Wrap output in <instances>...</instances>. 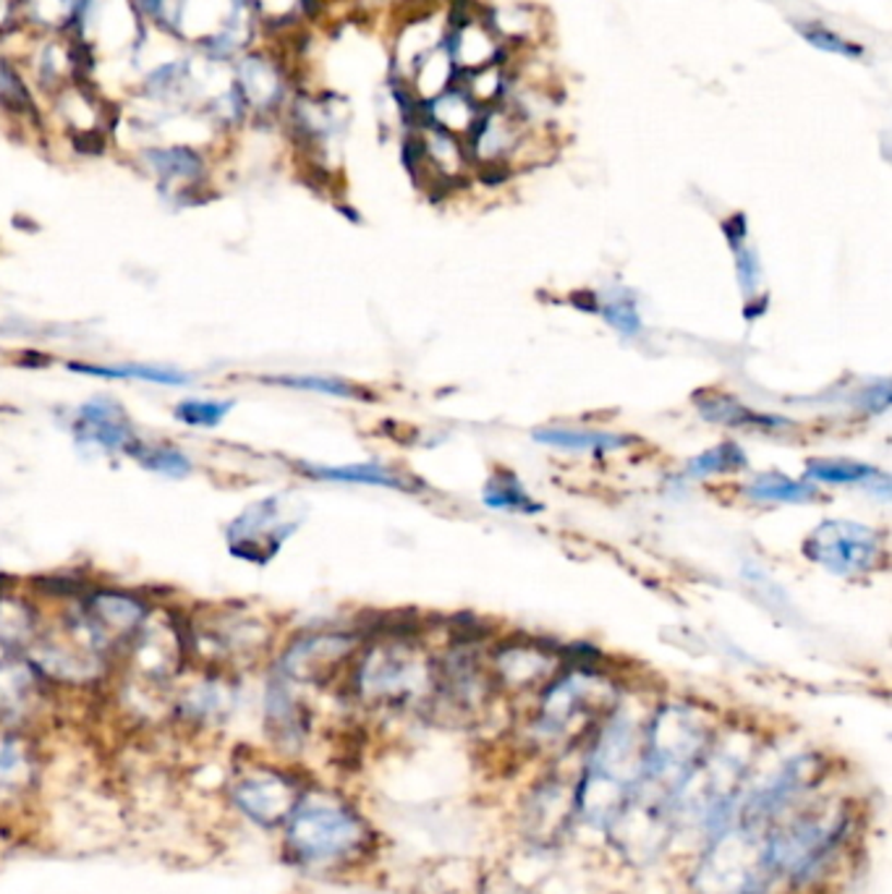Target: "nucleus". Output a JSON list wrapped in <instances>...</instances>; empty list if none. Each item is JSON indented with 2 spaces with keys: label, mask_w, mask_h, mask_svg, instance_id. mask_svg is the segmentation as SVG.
I'll return each mask as SVG.
<instances>
[{
  "label": "nucleus",
  "mask_w": 892,
  "mask_h": 894,
  "mask_svg": "<svg viewBox=\"0 0 892 894\" xmlns=\"http://www.w3.org/2000/svg\"><path fill=\"white\" fill-rule=\"evenodd\" d=\"M432 121L440 129H466L474 121L472 99L461 95V92H451V95L435 99Z\"/></svg>",
  "instance_id": "obj_28"
},
{
  "label": "nucleus",
  "mask_w": 892,
  "mask_h": 894,
  "mask_svg": "<svg viewBox=\"0 0 892 894\" xmlns=\"http://www.w3.org/2000/svg\"><path fill=\"white\" fill-rule=\"evenodd\" d=\"M354 646L356 639L346 633H322L296 641L281 659L283 678L307 680V683L328 680L348 659Z\"/></svg>",
  "instance_id": "obj_9"
},
{
  "label": "nucleus",
  "mask_w": 892,
  "mask_h": 894,
  "mask_svg": "<svg viewBox=\"0 0 892 894\" xmlns=\"http://www.w3.org/2000/svg\"><path fill=\"white\" fill-rule=\"evenodd\" d=\"M864 406H867L869 410L875 408V410H884L890 406V388H888V382H880V385H875V388H869L867 390V395H864Z\"/></svg>",
  "instance_id": "obj_31"
},
{
  "label": "nucleus",
  "mask_w": 892,
  "mask_h": 894,
  "mask_svg": "<svg viewBox=\"0 0 892 894\" xmlns=\"http://www.w3.org/2000/svg\"><path fill=\"white\" fill-rule=\"evenodd\" d=\"M82 620L92 633V639H95V644H105V641L127 639V635L134 633L144 620V607L139 605L134 596L100 592L87 596Z\"/></svg>",
  "instance_id": "obj_10"
},
{
  "label": "nucleus",
  "mask_w": 892,
  "mask_h": 894,
  "mask_svg": "<svg viewBox=\"0 0 892 894\" xmlns=\"http://www.w3.org/2000/svg\"><path fill=\"white\" fill-rule=\"evenodd\" d=\"M129 455L142 463L147 472L170 476V479H183V476L191 474V461L174 445H142V442L136 440L134 445H131Z\"/></svg>",
  "instance_id": "obj_21"
},
{
  "label": "nucleus",
  "mask_w": 892,
  "mask_h": 894,
  "mask_svg": "<svg viewBox=\"0 0 892 894\" xmlns=\"http://www.w3.org/2000/svg\"><path fill=\"white\" fill-rule=\"evenodd\" d=\"M267 719L273 725V730L281 735L283 740H301L304 735V717H301V706L296 704L294 695L288 693V686L283 680H275L270 686L267 693Z\"/></svg>",
  "instance_id": "obj_19"
},
{
  "label": "nucleus",
  "mask_w": 892,
  "mask_h": 894,
  "mask_svg": "<svg viewBox=\"0 0 892 894\" xmlns=\"http://www.w3.org/2000/svg\"><path fill=\"white\" fill-rule=\"evenodd\" d=\"M304 472L314 479L328 481H348V485H372L399 489V492H414L406 476L395 474L393 468L378 466V463H352V466H304Z\"/></svg>",
  "instance_id": "obj_14"
},
{
  "label": "nucleus",
  "mask_w": 892,
  "mask_h": 894,
  "mask_svg": "<svg viewBox=\"0 0 892 894\" xmlns=\"http://www.w3.org/2000/svg\"><path fill=\"white\" fill-rule=\"evenodd\" d=\"M749 466V458L736 442H723V445L704 450L702 455H697L689 463V476H712V474H728V472H741V468Z\"/></svg>",
  "instance_id": "obj_24"
},
{
  "label": "nucleus",
  "mask_w": 892,
  "mask_h": 894,
  "mask_svg": "<svg viewBox=\"0 0 892 894\" xmlns=\"http://www.w3.org/2000/svg\"><path fill=\"white\" fill-rule=\"evenodd\" d=\"M356 691L372 704H412L425 691H435V667L425 665L412 644L393 639L374 646L361 659L356 670Z\"/></svg>",
  "instance_id": "obj_3"
},
{
  "label": "nucleus",
  "mask_w": 892,
  "mask_h": 894,
  "mask_svg": "<svg viewBox=\"0 0 892 894\" xmlns=\"http://www.w3.org/2000/svg\"><path fill=\"white\" fill-rule=\"evenodd\" d=\"M699 403V414L704 416L706 421L725 424V427H751V429H783L788 427V421L780 419V416L772 414H759V410H751L749 406H744L741 401L730 395H719V393H704L697 395Z\"/></svg>",
  "instance_id": "obj_12"
},
{
  "label": "nucleus",
  "mask_w": 892,
  "mask_h": 894,
  "mask_svg": "<svg viewBox=\"0 0 892 894\" xmlns=\"http://www.w3.org/2000/svg\"><path fill=\"white\" fill-rule=\"evenodd\" d=\"M848 830L851 816L845 808L804 813L766 837L762 853L764 871L777 873L796 884L809 882L841 850Z\"/></svg>",
  "instance_id": "obj_2"
},
{
  "label": "nucleus",
  "mask_w": 892,
  "mask_h": 894,
  "mask_svg": "<svg viewBox=\"0 0 892 894\" xmlns=\"http://www.w3.org/2000/svg\"><path fill=\"white\" fill-rule=\"evenodd\" d=\"M234 401H191L178 403L174 416L176 421H181L183 427H194V429H215L234 408Z\"/></svg>",
  "instance_id": "obj_25"
},
{
  "label": "nucleus",
  "mask_w": 892,
  "mask_h": 894,
  "mask_svg": "<svg viewBox=\"0 0 892 894\" xmlns=\"http://www.w3.org/2000/svg\"><path fill=\"white\" fill-rule=\"evenodd\" d=\"M71 372L105 377V380H139L152 385H187L191 377L170 367H150V363H118V367H103V363H69Z\"/></svg>",
  "instance_id": "obj_16"
},
{
  "label": "nucleus",
  "mask_w": 892,
  "mask_h": 894,
  "mask_svg": "<svg viewBox=\"0 0 892 894\" xmlns=\"http://www.w3.org/2000/svg\"><path fill=\"white\" fill-rule=\"evenodd\" d=\"M616 706V691L592 670L566 672L547 688L537 712V730L545 738L566 740L590 727L599 714Z\"/></svg>",
  "instance_id": "obj_4"
},
{
  "label": "nucleus",
  "mask_w": 892,
  "mask_h": 894,
  "mask_svg": "<svg viewBox=\"0 0 892 894\" xmlns=\"http://www.w3.org/2000/svg\"><path fill=\"white\" fill-rule=\"evenodd\" d=\"M301 792L277 772H254L230 787V800L249 821L260 826L286 824Z\"/></svg>",
  "instance_id": "obj_8"
},
{
  "label": "nucleus",
  "mask_w": 892,
  "mask_h": 894,
  "mask_svg": "<svg viewBox=\"0 0 892 894\" xmlns=\"http://www.w3.org/2000/svg\"><path fill=\"white\" fill-rule=\"evenodd\" d=\"M806 474H809L811 479L824 481V485H861V481L875 479L880 472L856 461L814 458L806 463Z\"/></svg>",
  "instance_id": "obj_22"
},
{
  "label": "nucleus",
  "mask_w": 892,
  "mask_h": 894,
  "mask_svg": "<svg viewBox=\"0 0 892 894\" xmlns=\"http://www.w3.org/2000/svg\"><path fill=\"white\" fill-rule=\"evenodd\" d=\"M32 764L22 740L13 735H0V803L16 798L29 783Z\"/></svg>",
  "instance_id": "obj_17"
},
{
  "label": "nucleus",
  "mask_w": 892,
  "mask_h": 894,
  "mask_svg": "<svg viewBox=\"0 0 892 894\" xmlns=\"http://www.w3.org/2000/svg\"><path fill=\"white\" fill-rule=\"evenodd\" d=\"M32 695V678L19 665L0 661V712H22Z\"/></svg>",
  "instance_id": "obj_27"
},
{
  "label": "nucleus",
  "mask_w": 892,
  "mask_h": 894,
  "mask_svg": "<svg viewBox=\"0 0 892 894\" xmlns=\"http://www.w3.org/2000/svg\"><path fill=\"white\" fill-rule=\"evenodd\" d=\"M798 29H801V35L806 37V43L817 45V48L830 50V52H837V56H848V58H858V56H861V48H856V45H851L848 39H843L841 35H835V32L824 29V26L809 24V26H798Z\"/></svg>",
  "instance_id": "obj_29"
},
{
  "label": "nucleus",
  "mask_w": 892,
  "mask_h": 894,
  "mask_svg": "<svg viewBox=\"0 0 892 894\" xmlns=\"http://www.w3.org/2000/svg\"><path fill=\"white\" fill-rule=\"evenodd\" d=\"M822 774L824 764L819 756L793 759L770 785H764L762 790H757L744 803L741 819L746 830H759V826L777 819L785 808H790L798 798H801L804 790H811V787L822 779Z\"/></svg>",
  "instance_id": "obj_6"
},
{
  "label": "nucleus",
  "mask_w": 892,
  "mask_h": 894,
  "mask_svg": "<svg viewBox=\"0 0 892 894\" xmlns=\"http://www.w3.org/2000/svg\"><path fill=\"white\" fill-rule=\"evenodd\" d=\"M534 440L542 445L558 450H573V453H612L629 445L633 437L599 432V429H571V427H545L534 432Z\"/></svg>",
  "instance_id": "obj_13"
},
{
  "label": "nucleus",
  "mask_w": 892,
  "mask_h": 894,
  "mask_svg": "<svg viewBox=\"0 0 892 894\" xmlns=\"http://www.w3.org/2000/svg\"><path fill=\"white\" fill-rule=\"evenodd\" d=\"M547 670H550V654L532 652L526 646L503 648V652H498V659H495L498 678L513 688L539 683Z\"/></svg>",
  "instance_id": "obj_15"
},
{
  "label": "nucleus",
  "mask_w": 892,
  "mask_h": 894,
  "mask_svg": "<svg viewBox=\"0 0 892 894\" xmlns=\"http://www.w3.org/2000/svg\"><path fill=\"white\" fill-rule=\"evenodd\" d=\"M749 497L759 502H809L817 500V487L804 485V481L788 479V476L772 472L759 474L749 487H746Z\"/></svg>",
  "instance_id": "obj_20"
},
{
  "label": "nucleus",
  "mask_w": 892,
  "mask_h": 894,
  "mask_svg": "<svg viewBox=\"0 0 892 894\" xmlns=\"http://www.w3.org/2000/svg\"><path fill=\"white\" fill-rule=\"evenodd\" d=\"M599 311H603L605 320L610 322L612 327H618L620 333H637L641 324L637 307H633V301H626V298H612V301L603 303Z\"/></svg>",
  "instance_id": "obj_30"
},
{
  "label": "nucleus",
  "mask_w": 892,
  "mask_h": 894,
  "mask_svg": "<svg viewBox=\"0 0 892 894\" xmlns=\"http://www.w3.org/2000/svg\"><path fill=\"white\" fill-rule=\"evenodd\" d=\"M804 555L824 571L856 579L882 565L884 545L875 528L856 521H824L806 536Z\"/></svg>",
  "instance_id": "obj_5"
},
{
  "label": "nucleus",
  "mask_w": 892,
  "mask_h": 894,
  "mask_svg": "<svg viewBox=\"0 0 892 894\" xmlns=\"http://www.w3.org/2000/svg\"><path fill=\"white\" fill-rule=\"evenodd\" d=\"M294 532V523H281V508L275 497L254 502L230 523L228 545L236 558L260 562L264 565L273 555H277L283 539Z\"/></svg>",
  "instance_id": "obj_7"
},
{
  "label": "nucleus",
  "mask_w": 892,
  "mask_h": 894,
  "mask_svg": "<svg viewBox=\"0 0 892 894\" xmlns=\"http://www.w3.org/2000/svg\"><path fill=\"white\" fill-rule=\"evenodd\" d=\"M264 382L270 385H281V388H294V390H309V393H322V395H335V397H348V401H365L369 397L365 390H359L352 382L333 380V377H314V374H281V377H264Z\"/></svg>",
  "instance_id": "obj_23"
},
{
  "label": "nucleus",
  "mask_w": 892,
  "mask_h": 894,
  "mask_svg": "<svg viewBox=\"0 0 892 894\" xmlns=\"http://www.w3.org/2000/svg\"><path fill=\"white\" fill-rule=\"evenodd\" d=\"M74 434L79 445H97L103 450H131L136 442L123 410L110 401H90L76 410Z\"/></svg>",
  "instance_id": "obj_11"
},
{
  "label": "nucleus",
  "mask_w": 892,
  "mask_h": 894,
  "mask_svg": "<svg viewBox=\"0 0 892 894\" xmlns=\"http://www.w3.org/2000/svg\"><path fill=\"white\" fill-rule=\"evenodd\" d=\"M150 163L152 168L160 174L165 181H174V178H197L202 174V160L194 155V152L187 147H174V150H152L150 152Z\"/></svg>",
  "instance_id": "obj_26"
},
{
  "label": "nucleus",
  "mask_w": 892,
  "mask_h": 894,
  "mask_svg": "<svg viewBox=\"0 0 892 894\" xmlns=\"http://www.w3.org/2000/svg\"><path fill=\"white\" fill-rule=\"evenodd\" d=\"M485 505L495 510H508V513H539L537 502L528 497V492L521 487L519 476L508 468H500L490 476L485 487Z\"/></svg>",
  "instance_id": "obj_18"
},
{
  "label": "nucleus",
  "mask_w": 892,
  "mask_h": 894,
  "mask_svg": "<svg viewBox=\"0 0 892 894\" xmlns=\"http://www.w3.org/2000/svg\"><path fill=\"white\" fill-rule=\"evenodd\" d=\"M367 843V826L341 800L301 795L286 821V850L304 866H335Z\"/></svg>",
  "instance_id": "obj_1"
}]
</instances>
